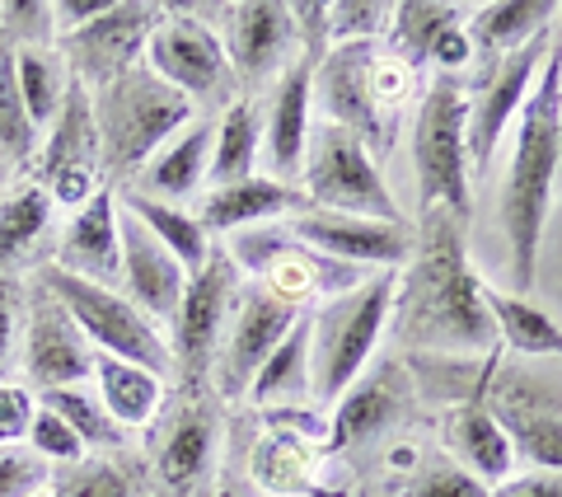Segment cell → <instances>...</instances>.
I'll use <instances>...</instances> for the list:
<instances>
[{
    "instance_id": "f5cc1de1",
    "label": "cell",
    "mask_w": 562,
    "mask_h": 497,
    "mask_svg": "<svg viewBox=\"0 0 562 497\" xmlns=\"http://www.w3.org/2000/svg\"><path fill=\"white\" fill-rule=\"evenodd\" d=\"M558 14H562V5H558Z\"/></svg>"
},
{
    "instance_id": "603a6c76",
    "label": "cell",
    "mask_w": 562,
    "mask_h": 497,
    "mask_svg": "<svg viewBox=\"0 0 562 497\" xmlns=\"http://www.w3.org/2000/svg\"><path fill=\"white\" fill-rule=\"evenodd\" d=\"M57 268L70 277L99 281V287H113L122 277V235H117V198L113 188L103 184L90 202L76 211V221L66 225Z\"/></svg>"
},
{
    "instance_id": "e0dca14e",
    "label": "cell",
    "mask_w": 562,
    "mask_h": 497,
    "mask_svg": "<svg viewBox=\"0 0 562 497\" xmlns=\"http://www.w3.org/2000/svg\"><path fill=\"white\" fill-rule=\"evenodd\" d=\"M94 357H99L94 343L80 333L70 310L47 287H38L29 306V339H24L29 380L43 389H70L94 376Z\"/></svg>"
},
{
    "instance_id": "8fae6325",
    "label": "cell",
    "mask_w": 562,
    "mask_h": 497,
    "mask_svg": "<svg viewBox=\"0 0 562 497\" xmlns=\"http://www.w3.org/2000/svg\"><path fill=\"white\" fill-rule=\"evenodd\" d=\"M553 47V29L539 33L535 43H525L512 57H497V62H479V90H473L469 103V128H464V146H469V169L483 174L492 165V151L506 132V122L520 118L525 109V95L535 90V76L543 57Z\"/></svg>"
},
{
    "instance_id": "f546056e",
    "label": "cell",
    "mask_w": 562,
    "mask_h": 497,
    "mask_svg": "<svg viewBox=\"0 0 562 497\" xmlns=\"http://www.w3.org/2000/svg\"><path fill=\"white\" fill-rule=\"evenodd\" d=\"M310 339H314V314H301L295 329L281 339V347L258 366V376L244 389V399L254 404H295L314 399V376H310Z\"/></svg>"
},
{
    "instance_id": "ba28073f",
    "label": "cell",
    "mask_w": 562,
    "mask_h": 497,
    "mask_svg": "<svg viewBox=\"0 0 562 497\" xmlns=\"http://www.w3.org/2000/svg\"><path fill=\"white\" fill-rule=\"evenodd\" d=\"M483 399L497 418V428L512 441V451L525 455L543 474H562V389L539 380L520 366H483Z\"/></svg>"
},
{
    "instance_id": "681fc988",
    "label": "cell",
    "mask_w": 562,
    "mask_h": 497,
    "mask_svg": "<svg viewBox=\"0 0 562 497\" xmlns=\"http://www.w3.org/2000/svg\"><path fill=\"white\" fill-rule=\"evenodd\" d=\"M14 314H20V296H14V281H0V366H5L10 352H14Z\"/></svg>"
},
{
    "instance_id": "44dd1931",
    "label": "cell",
    "mask_w": 562,
    "mask_h": 497,
    "mask_svg": "<svg viewBox=\"0 0 562 497\" xmlns=\"http://www.w3.org/2000/svg\"><path fill=\"white\" fill-rule=\"evenodd\" d=\"M310 99H314V62L295 57L281 70L268 118H262V151H268V169L291 184L305 169V146H310Z\"/></svg>"
},
{
    "instance_id": "8992f818",
    "label": "cell",
    "mask_w": 562,
    "mask_h": 497,
    "mask_svg": "<svg viewBox=\"0 0 562 497\" xmlns=\"http://www.w3.org/2000/svg\"><path fill=\"white\" fill-rule=\"evenodd\" d=\"M305 198L314 211H338V217H366V221H390L408 225L394 202L390 184L375 165V155L361 146L357 136L338 122H319L310 128L305 146Z\"/></svg>"
},
{
    "instance_id": "bcb514c9",
    "label": "cell",
    "mask_w": 562,
    "mask_h": 497,
    "mask_svg": "<svg viewBox=\"0 0 562 497\" xmlns=\"http://www.w3.org/2000/svg\"><path fill=\"white\" fill-rule=\"evenodd\" d=\"M38 413V399L24 385H0V446L29 437V422Z\"/></svg>"
},
{
    "instance_id": "7402d4cb",
    "label": "cell",
    "mask_w": 562,
    "mask_h": 497,
    "mask_svg": "<svg viewBox=\"0 0 562 497\" xmlns=\"http://www.w3.org/2000/svg\"><path fill=\"white\" fill-rule=\"evenodd\" d=\"M216 432H221V418H216V408L206 404V395H188L173 408L169 428L160 432V446H155V474H160V484L173 493L198 488L211 474Z\"/></svg>"
},
{
    "instance_id": "5b68a950",
    "label": "cell",
    "mask_w": 562,
    "mask_h": 497,
    "mask_svg": "<svg viewBox=\"0 0 562 497\" xmlns=\"http://www.w3.org/2000/svg\"><path fill=\"white\" fill-rule=\"evenodd\" d=\"M464 128H469L464 85L454 76H436L413 118V169H417L422 211H450L454 221L473 217Z\"/></svg>"
},
{
    "instance_id": "83f0119b",
    "label": "cell",
    "mask_w": 562,
    "mask_h": 497,
    "mask_svg": "<svg viewBox=\"0 0 562 497\" xmlns=\"http://www.w3.org/2000/svg\"><path fill=\"white\" fill-rule=\"evenodd\" d=\"M553 14L558 5L553 0H492L473 14V47H479V62H497V57H512L525 43H535L539 33L553 29Z\"/></svg>"
},
{
    "instance_id": "74e56055",
    "label": "cell",
    "mask_w": 562,
    "mask_h": 497,
    "mask_svg": "<svg viewBox=\"0 0 562 497\" xmlns=\"http://www.w3.org/2000/svg\"><path fill=\"white\" fill-rule=\"evenodd\" d=\"M394 5H380V0H333L328 5V38H338V47L347 43H375L380 33H390Z\"/></svg>"
},
{
    "instance_id": "d6a6232c",
    "label": "cell",
    "mask_w": 562,
    "mask_h": 497,
    "mask_svg": "<svg viewBox=\"0 0 562 497\" xmlns=\"http://www.w3.org/2000/svg\"><path fill=\"white\" fill-rule=\"evenodd\" d=\"M122 211H132V217L150 230L155 240H160L173 258H179V268L192 277V273H202L206 268V258H211V235H206V225L192 217V211H179V207H169V202H155V198H140V192L132 188L127 192V202H122Z\"/></svg>"
},
{
    "instance_id": "7a4b0ae2",
    "label": "cell",
    "mask_w": 562,
    "mask_h": 497,
    "mask_svg": "<svg viewBox=\"0 0 562 497\" xmlns=\"http://www.w3.org/2000/svg\"><path fill=\"white\" fill-rule=\"evenodd\" d=\"M558 169H562V43L553 38L549 57H543L535 76V90L525 95L516 128V159L502 188V230H506V248H512L516 291L535 287Z\"/></svg>"
},
{
    "instance_id": "836d02e7",
    "label": "cell",
    "mask_w": 562,
    "mask_h": 497,
    "mask_svg": "<svg viewBox=\"0 0 562 497\" xmlns=\"http://www.w3.org/2000/svg\"><path fill=\"white\" fill-rule=\"evenodd\" d=\"M10 52H14V80H20L24 109L33 118V128L47 132L52 122H57L66 90H70L61 52H52V47H10Z\"/></svg>"
},
{
    "instance_id": "6da1fadb",
    "label": "cell",
    "mask_w": 562,
    "mask_h": 497,
    "mask_svg": "<svg viewBox=\"0 0 562 497\" xmlns=\"http://www.w3.org/2000/svg\"><path fill=\"white\" fill-rule=\"evenodd\" d=\"M413 268L394 287L398 339L413 347L483 352L497 333L483 310V281L464 258V221L450 211H422V240L413 244Z\"/></svg>"
},
{
    "instance_id": "ab89813d",
    "label": "cell",
    "mask_w": 562,
    "mask_h": 497,
    "mask_svg": "<svg viewBox=\"0 0 562 497\" xmlns=\"http://www.w3.org/2000/svg\"><path fill=\"white\" fill-rule=\"evenodd\" d=\"M57 38V20L43 0H14L0 5V43L5 47H47Z\"/></svg>"
},
{
    "instance_id": "ee69618b",
    "label": "cell",
    "mask_w": 562,
    "mask_h": 497,
    "mask_svg": "<svg viewBox=\"0 0 562 497\" xmlns=\"http://www.w3.org/2000/svg\"><path fill=\"white\" fill-rule=\"evenodd\" d=\"M43 478H47L43 455L0 446V497H33L43 488Z\"/></svg>"
},
{
    "instance_id": "277c9868",
    "label": "cell",
    "mask_w": 562,
    "mask_h": 497,
    "mask_svg": "<svg viewBox=\"0 0 562 497\" xmlns=\"http://www.w3.org/2000/svg\"><path fill=\"white\" fill-rule=\"evenodd\" d=\"M394 273H375L361 287L333 296L324 310H314L310 339V376L314 399H342L347 385L361 376L375 357V343L394 310Z\"/></svg>"
},
{
    "instance_id": "e575fe53",
    "label": "cell",
    "mask_w": 562,
    "mask_h": 497,
    "mask_svg": "<svg viewBox=\"0 0 562 497\" xmlns=\"http://www.w3.org/2000/svg\"><path fill=\"white\" fill-rule=\"evenodd\" d=\"M460 24V10L454 5H427V0H403V5H394V20H390V47L394 57L417 70L431 62V47L436 38H441L446 29Z\"/></svg>"
},
{
    "instance_id": "f1b7e54d",
    "label": "cell",
    "mask_w": 562,
    "mask_h": 497,
    "mask_svg": "<svg viewBox=\"0 0 562 497\" xmlns=\"http://www.w3.org/2000/svg\"><path fill=\"white\" fill-rule=\"evenodd\" d=\"M483 310L492 319V333L506 347H516L520 357H562V324L549 310H539L535 300L483 287Z\"/></svg>"
},
{
    "instance_id": "c3c4849f",
    "label": "cell",
    "mask_w": 562,
    "mask_h": 497,
    "mask_svg": "<svg viewBox=\"0 0 562 497\" xmlns=\"http://www.w3.org/2000/svg\"><path fill=\"white\" fill-rule=\"evenodd\" d=\"M117 0H57L52 5V20H57V29L61 33H70V29H85L90 20H99L103 10H113Z\"/></svg>"
},
{
    "instance_id": "f907efd6",
    "label": "cell",
    "mask_w": 562,
    "mask_h": 497,
    "mask_svg": "<svg viewBox=\"0 0 562 497\" xmlns=\"http://www.w3.org/2000/svg\"><path fill=\"white\" fill-rule=\"evenodd\" d=\"M5 184H10V165L0 159V192H5Z\"/></svg>"
},
{
    "instance_id": "d4e9b609",
    "label": "cell",
    "mask_w": 562,
    "mask_h": 497,
    "mask_svg": "<svg viewBox=\"0 0 562 497\" xmlns=\"http://www.w3.org/2000/svg\"><path fill=\"white\" fill-rule=\"evenodd\" d=\"M301 211H310V198L301 188L254 174L244 184L211 188L198 221L206 225V235H221V230H254L258 221H272V217H301Z\"/></svg>"
},
{
    "instance_id": "4dcf8cb0",
    "label": "cell",
    "mask_w": 562,
    "mask_h": 497,
    "mask_svg": "<svg viewBox=\"0 0 562 497\" xmlns=\"http://www.w3.org/2000/svg\"><path fill=\"white\" fill-rule=\"evenodd\" d=\"M94 380H99V404L113 413L117 428H146L165 404V376L117 357H103V352L94 357Z\"/></svg>"
},
{
    "instance_id": "7dc6e473",
    "label": "cell",
    "mask_w": 562,
    "mask_h": 497,
    "mask_svg": "<svg viewBox=\"0 0 562 497\" xmlns=\"http://www.w3.org/2000/svg\"><path fill=\"white\" fill-rule=\"evenodd\" d=\"M487 497H562V474H525L487 488Z\"/></svg>"
},
{
    "instance_id": "f6af8a7d",
    "label": "cell",
    "mask_w": 562,
    "mask_h": 497,
    "mask_svg": "<svg viewBox=\"0 0 562 497\" xmlns=\"http://www.w3.org/2000/svg\"><path fill=\"white\" fill-rule=\"evenodd\" d=\"M291 14H295V33H301V57L319 70L328 57V5L324 0H305V5H291Z\"/></svg>"
},
{
    "instance_id": "60d3db41",
    "label": "cell",
    "mask_w": 562,
    "mask_h": 497,
    "mask_svg": "<svg viewBox=\"0 0 562 497\" xmlns=\"http://www.w3.org/2000/svg\"><path fill=\"white\" fill-rule=\"evenodd\" d=\"M57 497H132V478L113 460H80L61 478Z\"/></svg>"
},
{
    "instance_id": "1f68e13d",
    "label": "cell",
    "mask_w": 562,
    "mask_h": 497,
    "mask_svg": "<svg viewBox=\"0 0 562 497\" xmlns=\"http://www.w3.org/2000/svg\"><path fill=\"white\" fill-rule=\"evenodd\" d=\"M262 146V109L254 99H235L225 118L216 122V141H211V165L206 179L225 188V184H244L254 179V159Z\"/></svg>"
},
{
    "instance_id": "b9f144b4",
    "label": "cell",
    "mask_w": 562,
    "mask_h": 497,
    "mask_svg": "<svg viewBox=\"0 0 562 497\" xmlns=\"http://www.w3.org/2000/svg\"><path fill=\"white\" fill-rule=\"evenodd\" d=\"M413 497H487V484H479L469 470H460L450 455H431L417 470Z\"/></svg>"
},
{
    "instance_id": "7bdbcfd3",
    "label": "cell",
    "mask_w": 562,
    "mask_h": 497,
    "mask_svg": "<svg viewBox=\"0 0 562 497\" xmlns=\"http://www.w3.org/2000/svg\"><path fill=\"white\" fill-rule=\"evenodd\" d=\"M29 441H33V455L57 460V465H80V460H85V441L70 432L66 418H57L52 408H38V413H33Z\"/></svg>"
},
{
    "instance_id": "ffe728a7",
    "label": "cell",
    "mask_w": 562,
    "mask_h": 497,
    "mask_svg": "<svg viewBox=\"0 0 562 497\" xmlns=\"http://www.w3.org/2000/svg\"><path fill=\"white\" fill-rule=\"evenodd\" d=\"M413 399V385H408V371H403L394 357L380 362L375 371H366L347 385V395L333 408V437L328 446L333 451H347V446H361L380 432H390L394 422L403 418V408Z\"/></svg>"
},
{
    "instance_id": "9a60e30c",
    "label": "cell",
    "mask_w": 562,
    "mask_h": 497,
    "mask_svg": "<svg viewBox=\"0 0 562 497\" xmlns=\"http://www.w3.org/2000/svg\"><path fill=\"white\" fill-rule=\"evenodd\" d=\"M301 314H305L301 306L272 296L268 287H258V281L239 296L235 319H231V329H225L221 362H216L221 399H244V389H249V380L258 376V366L281 347V339L295 329V319Z\"/></svg>"
},
{
    "instance_id": "5bb4252c",
    "label": "cell",
    "mask_w": 562,
    "mask_h": 497,
    "mask_svg": "<svg viewBox=\"0 0 562 497\" xmlns=\"http://www.w3.org/2000/svg\"><path fill=\"white\" fill-rule=\"evenodd\" d=\"M286 235L295 244L314 248L347 268H380L394 273L413 258V230L390 221H366V217H338V211H301L286 221Z\"/></svg>"
},
{
    "instance_id": "9c48e42d",
    "label": "cell",
    "mask_w": 562,
    "mask_h": 497,
    "mask_svg": "<svg viewBox=\"0 0 562 497\" xmlns=\"http://www.w3.org/2000/svg\"><path fill=\"white\" fill-rule=\"evenodd\" d=\"M239 296L244 287L231 254H211L206 268L188 277L179 314H173V339H169V352L183 366L188 385H202L206 371L216 366V347L225 339V329H231Z\"/></svg>"
},
{
    "instance_id": "f35d334b",
    "label": "cell",
    "mask_w": 562,
    "mask_h": 497,
    "mask_svg": "<svg viewBox=\"0 0 562 497\" xmlns=\"http://www.w3.org/2000/svg\"><path fill=\"white\" fill-rule=\"evenodd\" d=\"M305 470H310V451H305L295 437H286V432L268 437V441L258 446V455H254L258 484H268V488H277V493H295V488H301V474H305Z\"/></svg>"
},
{
    "instance_id": "4fadbf2b",
    "label": "cell",
    "mask_w": 562,
    "mask_h": 497,
    "mask_svg": "<svg viewBox=\"0 0 562 497\" xmlns=\"http://www.w3.org/2000/svg\"><path fill=\"white\" fill-rule=\"evenodd\" d=\"M165 20L160 5H132V0H117L113 10H103L99 20H90L85 29L61 33V57L76 66V76L85 90H99L117 76H127L136 66V57L146 52L155 24Z\"/></svg>"
},
{
    "instance_id": "2e32d148",
    "label": "cell",
    "mask_w": 562,
    "mask_h": 497,
    "mask_svg": "<svg viewBox=\"0 0 562 497\" xmlns=\"http://www.w3.org/2000/svg\"><path fill=\"white\" fill-rule=\"evenodd\" d=\"M371 62H375L371 43H347V47L333 52V57H324V66L314 70V76H319V90L328 99V122L347 128L371 155H384L394 146L398 113H390L375 99Z\"/></svg>"
},
{
    "instance_id": "ac0fdd59",
    "label": "cell",
    "mask_w": 562,
    "mask_h": 497,
    "mask_svg": "<svg viewBox=\"0 0 562 497\" xmlns=\"http://www.w3.org/2000/svg\"><path fill=\"white\" fill-rule=\"evenodd\" d=\"M225 62L239 80H268L277 70H286L301 47V33H295V14L281 0H244V5L225 10Z\"/></svg>"
},
{
    "instance_id": "484cf974",
    "label": "cell",
    "mask_w": 562,
    "mask_h": 497,
    "mask_svg": "<svg viewBox=\"0 0 562 497\" xmlns=\"http://www.w3.org/2000/svg\"><path fill=\"white\" fill-rule=\"evenodd\" d=\"M52 217H57V207L38 179L0 192V281H10L14 268L38 258V248L52 235Z\"/></svg>"
},
{
    "instance_id": "7c38bea8",
    "label": "cell",
    "mask_w": 562,
    "mask_h": 497,
    "mask_svg": "<svg viewBox=\"0 0 562 497\" xmlns=\"http://www.w3.org/2000/svg\"><path fill=\"white\" fill-rule=\"evenodd\" d=\"M146 66L173 85L183 99H216L231 95V62H225L221 33H211L202 20L192 14H173L165 10V20L155 24L150 43H146Z\"/></svg>"
},
{
    "instance_id": "cb8c5ba5",
    "label": "cell",
    "mask_w": 562,
    "mask_h": 497,
    "mask_svg": "<svg viewBox=\"0 0 562 497\" xmlns=\"http://www.w3.org/2000/svg\"><path fill=\"white\" fill-rule=\"evenodd\" d=\"M446 441H450V451H454V465L469 470L487 488L506 484L512 470H516V451H512V441H506V432L497 428V418H492V408L483 399V380H479V389H473L464 404L450 408Z\"/></svg>"
},
{
    "instance_id": "30bf717a",
    "label": "cell",
    "mask_w": 562,
    "mask_h": 497,
    "mask_svg": "<svg viewBox=\"0 0 562 497\" xmlns=\"http://www.w3.org/2000/svg\"><path fill=\"white\" fill-rule=\"evenodd\" d=\"M38 184L52 198V207H70V211H80L103 188L99 128H94L90 90H85L80 80H70L61 113H57V122H52L47 136H43Z\"/></svg>"
},
{
    "instance_id": "d6986e66",
    "label": "cell",
    "mask_w": 562,
    "mask_h": 497,
    "mask_svg": "<svg viewBox=\"0 0 562 497\" xmlns=\"http://www.w3.org/2000/svg\"><path fill=\"white\" fill-rule=\"evenodd\" d=\"M117 235H122V287H127V300L155 329L173 324L183 287H188V273L179 268V258L132 211H117Z\"/></svg>"
},
{
    "instance_id": "8d00e7d4",
    "label": "cell",
    "mask_w": 562,
    "mask_h": 497,
    "mask_svg": "<svg viewBox=\"0 0 562 497\" xmlns=\"http://www.w3.org/2000/svg\"><path fill=\"white\" fill-rule=\"evenodd\" d=\"M43 408H52L57 418H66V428L76 432L85 441V451H113L122 446V428L113 422V413L103 408L94 395H85L80 385H70V389H43Z\"/></svg>"
},
{
    "instance_id": "3957f363",
    "label": "cell",
    "mask_w": 562,
    "mask_h": 497,
    "mask_svg": "<svg viewBox=\"0 0 562 497\" xmlns=\"http://www.w3.org/2000/svg\"><path fill=\"white\" fill-rule=\"evenodd\" d=\"M94 128H99V165L103 179H127L146 169L155 155L169 146V136L188 128L192 99H183L173 85H165L150 66H132L127 76L99 85L90 99Z\"/></svg>"
},
{
    "instance_id": "d590c367",
    "label": "cell",
    "mask_w": 562,
    "mask_h": 497,
    "mask_svg": "<svg viewBox=\"0 0 562 497\" xmlns=\"http://www.w3.org/2000/svg\"><path fill=\"white\" fill-rule=\"evenodd\" d=\"M43 146V132L33 128V118L20 99V80H14V52L0 43V159L5 165H24Z\"/></svg>"
},
{
    "instance_id": "816d5d0a",
    "label": "cell",
    "mask_w": 562,
    "mask_h": 497,
    "mask_svg": "<svg viewBox=\"0 0 562 497\" xmlns=\"http://www.w3.org/2000/svg\"><path fill=\"white\" fill-rule=\"evenodd\" d=\"M33 497H57V493H47V488H38V493H33Z\"/></svg>"
},
{
    "instance_id": "4316f807",
    "label": "cell",
    "mask_w": 562,
    "mask_h": 497,
    "mask_svg": "<svg viewBox=\"0 0 562 497\" xmlns=\"http://www.w3.org/2000/svg\"><path fill=\"white\" fill-rule=\"evenodd\" d=\"M211 141H216V122H192V128L165 146L160 155L140 169V198H155V202H183L202 188L206 179V165H211Z\"/></svg>"
},
{
    "instance_id": "52a82bcc",
    "label": "cell",
    "mask_w": 562,
    "mask_h": 497,
    "mask_svg": "<svg viewBox=\"0 0 562 497\" xmlns=\"http://www.w3.org/2000/svg\"><path fill=\"white\" fill-rule=\"evenodd\" d=\"M38 281L70 310L80 333L103 352V357L146 366V371H155V376H165V371L173 366L169 339L122 291L99 287V281H85V277H70V273L57 268V263H47Z\"/></svg>"
}]
</instances>
